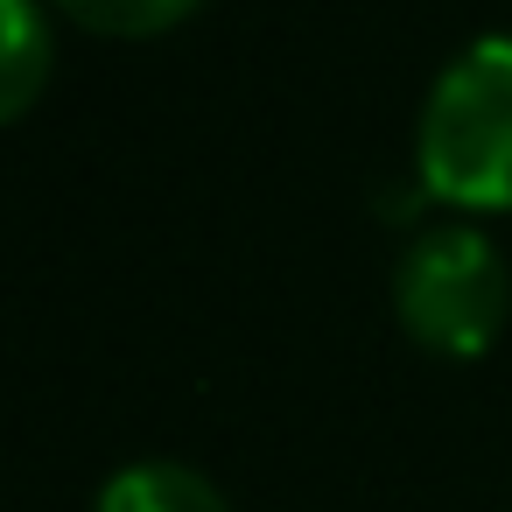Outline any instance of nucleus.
Masks as SVG:
<instances>
[{
    "mask_svg": "<svg viewBox=\"0 0 512 512\" xmlns=\"http://www.w3.org/2000/svg\"><path fill=\"white\" fill-rule=\"evenodd\" d=\"M512 309L505 253L477 225H428L393 260V316L435 358H477L498 344Z\"/></svg>",
    "mask_w": 512,
    "mask_h": 512,
    "instance_id": "2",
    "label": "nucleus"
},
{
    "mask_svg": "<svg viewBox=\"0 0 512 512\" xmlns=\"http://www.w3.org/2000/svg\"><path fill=\"white\" fill-rule=\"evenodd\" d=\"M92 512H232L225 491L190 470V463H169V456H148V463H127L99 484Z\"/></svg>",
    "mask_w": 512,
    "mask_h": 512,
    "instance_id": "3",
    "label": "nucleus"
},
{
    "mask_svg": "<svg viewBox=\"0 0 512 512\" xmlns=\"http://www.w3.org/2000/svg\"><path fill=\"white\" fill-rule=\"evenodd\" d=\"M57 8L99 36H162L183 15H197L204 0H57Z\"/></svg>",
    "mask_w": 512,
    "mask_h": 512,
    "instance_id": "5",
    "label": "nucleus"
},
{
    "mask_svg": "<svg viewBox=\"0 0 512 512\" xmlns=\"http://www.w3.org/2000/svg\"><path fill=\"white\" fill-rule=\"evenodd\" d=\"M414 169L449 211H512V36H477L435 71Z\"/></svg>",
    "mask_w": 512,
    "mask_h": 512,
    "instance_id": "1",
    "label": "nucleus"
},
{
    "mask_svg": "<svg viewBox=\"0 0 512 512\" xmlns=\"http://www.w3.org/2000/svg\"><path fill=\"white\" fill-rule=\"evenodd\" d=\"M50 64H57V43H50L43 0H0V127L43 99Z\"/></svg>",
    "mask_w": 512,
    "mask_h": 512,
    "instance_id": "4",
    "label": "nucleus"
}]
</instances>
